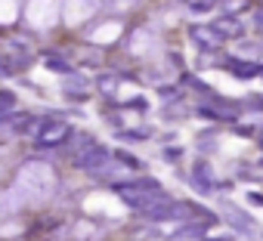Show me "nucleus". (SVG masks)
Returning a JSON list of instances; mask_svg holds the SVG:
<instances>
[{
	"label": "nucleus",
	"instance_id": "1",
	"mask_svg": "<svg viewBox=\"0 0 263 241\" xmlns=\"http://www.w3.org/2000/svg\"><path fill=\"white\" fill-rule=\"evenodd\" d=\"M192 183H195V189H198L201 195H208V192L217 189V179H214V170H211L208 161H198V164L192 167Z\"/></svg>",
	"mask_w": 263,
	"mask_h": 241
},
{
	"label": "nucleus",
	"instance_id": "2",
	"mask_svg": "<svg viewBox=\"0 0 263 241\" xmlns=\"http://www.w3.org/2000/svg\"><path fill=\"white\" fill-rule=\"evenodd\" d=\"M189 34H192L195 47H198V50H204V53H214V50H217V47L223 44V37H220V34L214 31V28H198V25H195V28H192Z\"/></svg>",
	"mask_w": 263,
	"mask_h": 241
},
{
	"label": "nucleus",
	"instance_id": "3",
	"mask_svg": "<svg viewBox=\"0 0 263 241\" xmlns=\"http://www.w3.org/2000/svg\"><path fill=\"white\" fill-rule=\"evenodd\" d=\"M211 28H214L223 41H226V37H238V34H241V22H238L235 16H220Z\"/></svg>",
	"mask_w": 263,
	"mask_h": 241
},
{
	"label": "nucleus",
	"instance_id": "4",
	"mask_svg": "<svg viewBox=\"0 0 263 241\" xmlns=\"http://www.w3.org/2000/svg\"><path fill=\"white\" fill-rule=\"evenodd\" d=\"M223 216H226V219H229V223H232L238 232H251V229H254V219H251L248 213H241L238 207H232V204L223 210Z\"/></svg>",
	"mask_w": 263,
	"mask_h": 241
},
{
	"label": "nucleus",
	"instance_id": "5",
	"mask_svg": "<svg viewBox=\"0 0 263 241\" xmlns=\"http://www.w3.org/2000/svg\"><path fill=\"white\" fill-rule=\"evenodd\" d=\"M226 68H229L235 77H241V81H251V77L260 74L257 65H248V62H241V59H226Z\"/></svg>",
	"mask_w": 263,
	"mask_h": 241
},
{
	"label": "nucleus",
	"instance_id": "6",
	"mask_svg": "<svg viewBox=\"0 0 263 241\" xmlns=\"http://www.w3.org/2000/svg\"><path fill=\"white\" fill-rule=\"evenodd\" d=\"M177 238H204V226H183Z\"/></svg>",
	"mask_w": 263,
	"mask_h": 241
},
{
	"label": "nucleus",
	"instance_id": "7",
	"mask_svg": "<svg viewBox=\"0 0 263 241\" xmlns=\"http://www.w3.org/2000/svg\"><path fill=\"white\" fill-rule=\"evenodd\" d=\"M248 201H254V204H263V195H257V192H251V195H248Z\"/></svg>",
	"mask_w": 263,
	"mask_h": 241
},
{
	"label": "nucleus",
	"instance_id": "8",
	"mask_svg": "<svg viewBox=\"0 0 263 241\" xmlns=\"http://www.w3.org/2000/svg\"><path fill=\"white\" fill-rule=\"evenodd\" d=\"M208 241H232V235H223V238H208Z\"/></svg>",
	"mask_w": 263,
	"mask_h": 241
}]
</instances>
